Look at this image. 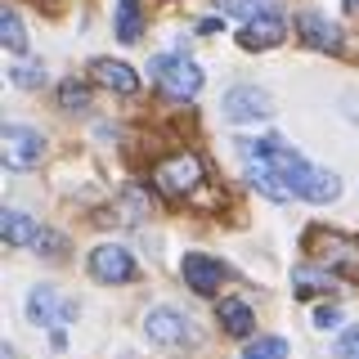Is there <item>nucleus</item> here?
<instances>
[{
    "mask_svg": "<svg viewBox=\"0 0 359 359\" xmlns=\"http://www.w3.org/2000/svg\"><path fill=\"white\" fill-rule=\"evenodd\" d=\"M153 184L162 189L166 198H184V194H194L202 184V162L194 153H171V157H162V162L153 166Z\"/></svg>",
    "mask_w": 359,
    "mask_h": 359,
    "instance_id": "2",
    "label": "nucleus"
},
{
    "mask_svg": "<svg viewBox=\"0 0 359 359\" xmlns=\"http://www.w3.org/2000/svg\"><path fill=\"white\" fill-rule=\"evenodd\" d=\"M297 32H301V41H306L310 50H323V54H337V50H341V27L328 22L323 14H314V9L297 18Z\"/></svg>",
    "mask_w": 359,
    "mask_h": 359,
    "instance_id": "10",
    "label": "nucleus"
},
{
    "mask_svg": "<svg viewBox=\"0 0 359 359\" xmlns=\"http://www.w3.org/2000/svg\"><path fill=\"white\" fill-rule=\"evenodd\" d=\"M149 72H153V81L162 86L171 99H194L202 90V67L194 59H184V54H157Z\"/></svg>",
    "mask_w": 359,
    "mask_h": 359,
    "instance_id": "1",
    "label": "nucleus"
},
{
    "mask_svg": "<svg viewBox=\"0 0 359 359\" xmlns=\"http://www.w3.org/2000/svg\"><path fill=\"white\" fill-rule=\"evenodd\" d=\"M0 149H5V166H9V171H32V166H41V157H45V135L32 130V126L9 121L5 135H0Z\"/></svg>",
    "mask_w": 359,
    "mask_h": 359,
    "instance_id": "4",
    "label": "nucleus"
},
{
    "mask_svg": "<svg viewBox=\"0 0 359 359\" xmlns=\"http://www.w3.org/2000/svg\"><path fill=\"white\" fill-rule=\"evenodd\" d=\"M9 76H14V86H18V90H36V86L45 81V67H41V63H18Z\"/></svg>",
    "mask_w": 359,
    "mask_h": 359,
    "instance_id": "20",
    "label": "nucleus"
},
{
    "mask_svg": "<svg viewBox=\"0 0 359 359\" xmlns=\"http://www.w3.org/2000/svg\"><path fill=\"white\" fill-rule=\"evenodd\" d=\"M0 233H5L9 247H32V243H36V233H41V224L32 220L27 211L5 207V216H0Z\"/></svg>",
    "mask_w": 359,
    "mask_h": 359,
    "instance_id": "14",
    "label": "nucleus"
},
{
    "mask_svg": "<svg viewBox=\"0 0 359 359\" xmlns=\"http://www.w3.org/2000/svg\"><path fill=\"white\" fill-rule=\"evenodd\" d=\"M90 274L99 278V283H135L140 278V265H135V256L126 252L121 243H99L95 252H90Z\"/></svg>",
    "mask_w": 359,
    "mask_h": 359,
    "instance_id": "5",
    "label": "nucleus"
},
{
    "mask_svg": "<svg viewBox=\"0 0 359 359\" xmlns=\"http://www.w3.org/2000/svg\"><path fill=\"white\" fill-rule=\"evenodd\" d=\"M337 323H341V310H337V306H319V310H314V328L332 332Z\"/></svg>",
    "mask_w": 359,
    "mask_h": 359,
    "instance_id": "24",
    "label": "nucleus"
},
{
    "mask_svg": "<svg viewBox=\"0 0 359 359\" xmlns=\"http://www.w3.org/2000/svg\"><path fill=\"white\" fill-rule=\"evenodd\" d=\"M32 247H36V252H41V256H50V261H59V256L67 252V243H63V233H50V229H41V233H36V243H32Z\"/></svg>",
    "mask_w": 359,
    "mask_h": 359,
    "instance_id": "22",
    "label": "nucleus"
},
{
    "mask_svg": "<svg viewBox=\"0 0 359 359\" xmlns=\"http://www.w3.org/2000/svg\"><path fill=\"white\" fill-rule=\"evenodd\" d=\"M90 72H95L99 86L117 90V95H135V90H140V76H135L126 63H117V59H95V63H90Z\"/></svg>",
    "mask_w": 359,
    "mask_h": 359,
    "instance_id": "12",
    "label": "nucleus"
},
{
    "mask_svg": "<svg viewBox=\"0 0 359 359\" xmlns=\"http://www.w3.org/2000/svg\"><path fill=\"white\" fill-rule=\"evenodd\" d=\"M144 36V14H140V0H117V41L135 45Z\"/></svg>",
    "mask_w": 359,
    "mask_h": 359,
    "instance_id": "15",
    "label": "nucleus"
},
{
    "mask_svg": "<svg viewBox=\"0 0 359 359\" xmlns=\"http://www.w3.org/2000/svg\"><path fill=\"white\" fill-rule=\"evenodd\" d=\"M332 359H359V328H346L332 346Z\"/></svg>",
    "mask_w": 359,
    "mask_h": 359,
    "instance_id": "23",
    "label": "nucleus"
},
{
    "mask_svg": "<svg viewBox=\"0 0 359 359\" xmlns=\"http://www.w3.org/2000/svg\"><path fill=\"white\" fill-rule=\"evenodd\" d=\"M144 337L157 341V346H189V341H198V328H194V319H189L184 310L153 306L144 314Z\"/></svg>",
    "mask_w": 359,
    "mask_h": 359,
    "instance_id": "3",
    "label": "nucleus"
},
{
    "mask_svg": "<svg viewBox=\"0 0 359 359\" xmlns=\"http://www.w3.org/2000/svg\"><path fill=\"white\" fill-rule=\"evenodd\" d=\"M247 184H252L256 194H265L269 202H287V198H297L287 180L278 175L274 166H261V162H247Z\"/></svg>",
    "mask_w": 359,
    "mask_h": 359,
    "instance_id": "11",
    "label": "nucleus"
},
{
    "mask_svg": "<svg viewBox=\"0 0 359 359\" xmlns=\"http://www.w3.org/2000/svg\"><path fill=\"white\" fill-rule=\"evenodd\" d=\"M220 108H224V117H229V121H265L269 112H274L269 95H265V90H256V86H233V90H224Z\"/></svg>",
    "mask_w": 359,
    "mask_h": 359,
    "instance_id": "9",
    "label": "nucleus"
},
{
    "mask_svg": "<svg viewBox=\"0 0 359 359\" xmlns=\"http://www.w3.org/2000/svg\"><path fill=\"white\" fill-rule=\"evenodd\" d=\"M287 36V18L278 5H265L261 14H252L243 22V45L247 50H269V45H278Z\"/></svg>",
    "mask_w": 359,
    "mask_h": 359,
    "instance_id": "8",
    "label": "nucleus"
},
{
    "mask_svg": "<svg viewBox=\"0 0 359 359\" xmlns=\"http://www.w3.org/2000/svg\"><path fill=\"white\" fill-rule=\"evenodd\" d=\"M216 5L224 9V14H238V18L247 22V18H252V14H261L265 5H274V0H216Z\"/></svg>",
    "mask_w": 359,
    "mask_h": 359,
    "instance_id": "21",
    "label": "nucleus"
},
{
    "mask_svg": "<svg viewBox=\"0 0 359 359\" xmlns=\"http://www.w3.org/2000/svg\"><path fill=\"white\" fill-rule=\"evenodd\" d=\"M243 359H287V341L283 337H256L243 351Z\"/></svg>",
    "mask_w": 359,
    "mask_h": 359,
    "instance_id": "18",
    "label": "nucleus"
},
{
    "mask_svg": "<svg viewBox=\"0 0 359 359\" xmlns=\"http://www.w3.org/2000/svg\"><path fill=\"white\" fill-rule=\"evenodd\" d=\"M22 306H27V319L36 323V328H63L67 319H76V301H63L50 283H36Z\"/></svg>",
    "mask_w": 359,
    "mask_h": 359,
    "instance_id": "6",
    "label": "nucleus"
},
{
    "mask_svg": "<svg viewBox=\"0 0 359 359\" xmlns=\"http://www.w3.org/2000/svg\"><path fill=\"white\" fill-rule=\"evenodd\" d=\"M346 5H351V9H359V0H346Z\"/></svg>",
    "mask_w": 359,
    "mask_h": 359,
    "instance_id": "25",
    "label": "nucleus"
},
{
    "mask_svg": "<svg viewBox=\"0 0 359 359\" xmlns=\"http://www.w3.org/2000/svg\"><path fill=\"white\" fill-rule=\"evenodd\" d=\"M59 104H63L67 112H86V108H90V86L63 81V86H59Z\"/></svg>",
    "mask_w": 359,
    "mask_h": 359,
    "instance_id": "19",
    "label": "nucleus"
},
{
    "mask_svg": "<svg viewBox=\"0 0 359 359\" xmlns=\"http://www.w3.org/2000/svg\"><path fill=\"white\" fill-rule=\"evenodd\" d=\"M216 319L224 323V332H229V337H252L256 332V314L238 297H224L220 306H216Z\"/></svg>",
    "mask_w": 359,
    "mask_h": 359,
    "instance_id": "13",
    "label": "nucleus"
},
{
    "mask_svg": "<svg viewBox=\"0 0 359 359\" xmlns=\"http://www.w3.org/2000/svg\"><path fill=\"white\" fill-rule=\"evenodd\" d=\"M0 41H5L14 54H27V32H22L14 9H0Z\"/></svg>",
    "mask_w": 359,
    "mask_h": 359,
    "instance_id": "17",
    "label": "nucleus"
},
{
    "mask_svg": "<svg viewBox=\"0 0 359 359\" xmlns=\"http://www.w3.org/2000/svg\"><path fill=\"white\" fill-rule=\"evenodd\" d=\"M332 274H337V269H310V265H301L297 274H292V283H297V297H314V292L332 287Z\"/></svg>",
    "mask_w": 359,
    "mask_h": 359,
    "instance_id": "16",
    "label": "nucleus"
},
{
    "mask_svg": "<svg viewBox=\"0 0 359 359\" xmlns=\"http://www.w3.org/2000/svg\"><path fill=\"white\" fill-rule=\"evenodd\" d=\"M180 278H184V287H194L198 297H211V292H220V283L229 278V269H224V261H216V256H207V252H184Z\"/></svg>",
    "mask_w": 359,
    "mask_h": 359,
    "instance_id": "7",
    "label": "nucleus"
}]
</instances>
